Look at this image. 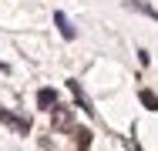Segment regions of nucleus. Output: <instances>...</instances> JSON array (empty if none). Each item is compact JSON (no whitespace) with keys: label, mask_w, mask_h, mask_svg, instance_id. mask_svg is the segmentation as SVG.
Instances as JSON below:
<instances>
[{"label":"nucleus","mask_w":158,"mask_h":151,"mask_svg":"<svg viewBox=\"0 0 158 151\" xmlns=\"http://www.w3.org/2000/svg\"><path fill=\"white\" fill-rule=\"evenodd\" d=\"M54 131L61 134H77V121H74V111L71 108H54Z\"/></svg>","instance_id":"1"},{"label":"nucleus","mask_w":158,"mask_h":151,"mask_svg":"<svg viewBox=\"0 0 158 151\" xmlns=\"http://www.w3.org/2000/svg\"><path fill=\"white\" fill-rule=\"evenodd\" d=\"M0 124L14 128L17 134H27V131H31V118H24V114H14L10 108H0Z\"/></svg>","instance_id":"2"},{"label":"nucleus","mask_w":158,"mask_h":151,"mask_svg":"<svg viewBox=\"0 0 158 151\" xmlns=\"http://www.w3.org/2000/svg\"><path fill=\"white\" fill-rule=\"evenodd\" d=\"M54 24H57V30H61V37H64V40H74V37H77V30H74L71 17H67L64 10H54Z\"/></svg>","instance_id":"3"},{"label":"nucleus","mask_w":158,"mask_h":151,"mask_svg":"<svg viewBox=\"0 0 158 151\" xmlns=\"http://www.w3.org/2000/svg\"><path fill=\"white\" fill-rule=\"evenodd\" d=\"M67 91H71V94H74V101H77V104H81V111H84V114H94V108H91V101H88V94H84V91H81V84H77V81H74V77H71V81H67Z\"/></svg>","instance_id":"4"},{"label":"nucleus","mask_w":158,"mask_h":151,"mask_svg":"<svg viewBox=\"0 0 158 151\" xmlns=\"http://www.w3.org/2000/svg\"><path fill=\"white\" fill-rule=\"evenodd\" d=\"M37 108L54 111V108H57V91H54V88H40V91H37Z\"/></svg>","instance_id":"5"},{"label":"nucleus","mask_w":158,"mask_h":151,"mask_svg":"<svg viewBox=\"0 0 158 151\" xmlns=\"http://www.w3.org/2000/svg\"><path fill=\"white\" fill-rule=\"evenodd\" d=\"M128 10H138V14H145V17H152V20H158V10L152 7V3H145V0H125Z\"/></svg>","instance_id":"6"},{"label":"nucleus","mask_w":158,"mask_h":151,"mask_svg":"<svg viewBox=\"0 0 158 151\" xmlns=\"http://www.w3.org/2000/svg\"><path fill=\"white\" fill-rule=\"evenodd\" d=\"M138 101H141V104H145L148 111H158V94H155V91L141 88V91H138Z\"/></svg>","instance_id":"7"},{"label":"nucleus","mask_w":158,"mask_h":151,"mask_svg":"<svg viewBox=\"0 0 158 151\" xmlns=\"http://www.w3.org/2000/svg\"><path fill=\"white\" fill-rule=\"evenodd\" d=\"M74 138H77V148H88V145H91V131H88V128H77Z\"/></svg>","instance_id":"8"},{"label":"nucleus","mask_w":158,"mask_h":151,"mask_svg":"<svg viewBox=\"0 0 158 151\" xmlns=\"http://www.w3.org/2000/svg\"><path fill=\"white\" fill-rule=\"evenodd\" d=\"M128 148H131V151H141V145H138V141H128Z\"/></svg>","instance_id":"9"},{"label":"nucleus","mask_w":158,"mask_h":151,"mask_svg":"<svg viewBox=\"0 0 158 151\" xmlns=\"http://www.w3.org/2000/svg\"><path fill=\"white\" fill-rule=\"evenodd\" d=\"M0 71H7V67H3V64H0Z\"/></svg>","instance_id":"10"}]
</instances>
